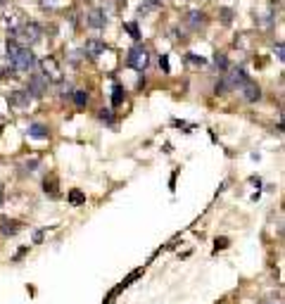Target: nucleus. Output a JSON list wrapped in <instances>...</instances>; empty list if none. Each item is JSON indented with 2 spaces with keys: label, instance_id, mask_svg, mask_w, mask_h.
Masks as SVG:
<instances>
[{
  "label": "nucleus",
  "instance_id": "f03ea898",
  "mask_svg": "<svg viewBox=\"0 0 285 304\" xmlns=\"http://www.w3.org/2000/svg\"><path fill=\"white\" fill-rule=\"evenodd\" d=\"M41 36H43V31H41V27H38L36 22H24L17 31L10 34V38H15V41H17L19 45H24V48L41 43Z\"/></svg>",
  "mask_w": 285,
  "mask_h": 304
},
{
  "label": "nucleus",
  "instance_id": "b1692460",
  "mask_svg": "<svg viewBox=\"0 0 285 304\" xmlns=\"http://www.w3.org/2000/svg\"><path fill=\"white\" fill-rule=\"evenodd\" d=\"M214 245H216V250H226L228 240H226V238H216V242H214Z\"/></svg>",
  "mask_w": 285,
  "mask_h": 304
},
{
  "label": "nucleus",
  "instance_id": "bb28decb",
  "mask_svg": "<svg viewBox=\"0 0 285 304\" xmlns=\"http://www.w3.org/2000/svg\"><path fill=\"white\" fill-rule=\"evenodd\" d=\"M15 69H3V79H15Z\"/></svg>",
  "mask_w": 285,
  "mask_h": 304
},
{
  "label": "nucleus",
  "instance_id": "423d86ee",
  "mask_svg": "<svg viewBox=\"0 0 285 304\" xmlns=\"http://www.w3.org/2000/svg\"><path fill=\"white\" fill-rule=\"evenodd\" d=\"M102 53H105V41L102 38H88L86 45H83V55L88 60H98Z\"/></svg>",
  "mask_w": 285,
  "mask_h": 304
},
{
  "label": "nucleus",
  "instance_id": "a878e982",
  "mask_svg": "<svg viewBox=\"0 0 285 304\" xmlns=\"http://www.w3.org/2000/svg\"><path fill=\"white\" fill-rule=\"evenodd\" d=\"M273 53H276V57H278V60H283V43L273 45Z\"/></svg>",
  "mask_w": 285,
  "mask_h": 304
},
{
  "label": "nucleus",
  "instance_id": "f8f14e48",
  "mask_svg": "<svg viewBox=\"0 0 285 304\" xmlns=\"http://www.w3.org/2000/svg\"><path fill=\"white\" fill-rule=\"evenodd\" d=\"M19 221H15V219H3L0 221V233L5 235V238H10V235H17L19 233Z\"/></svg>",
  "mask_w": 285,
  "mask_h": 304
},
{
  "label": "nucleus",
  "instance_id": "0eeeda50",
  "mask_svg": "<svg viewBox=\"0 0 285 304\" xmlns=\"http://www.w3.org/2000/svg\"><path fill=\"white\" fill-rule=\"evenodd\" d=\"M205 24H207L205 12H200V10H190V12L186 15V27L190 29V31H200Z\"/></svg>",
  "mask_w": 285,
  "mask_h": 304
},
{
  "label": "nucleus",
  "instance_id": "39448f33",
  "mask_svg": "<svg viewBox=\"0 0 285 304\" xmlns=\"http://www.w3.org/2000/svg\"><path fill=\"white\" fill-rule=\"evenodd\" d=\"M27 93L31 95V98H43L45 93H48V81H45L43 74H34V76L29 79Z\"/></svg>",
  "mask_w": 285,
  "mask_h": 304
},
{
  "label": "nucleus",
  "instance_id": "412c9836",
  "mask_svg": "<svg viewBox=\"0 0 285 304\" xmlns=\"http://www.w3.org/2000/svg\"><path fill=\"white\" fill-rule=\"evenodd\" d=\"M98 119H100V121H105V124H112V121H114V116H112V109H100V112H98Z\"/></svg>",
  "mask_w": 285,
  "mask_h": 304
},
{
  "label": "nucleus",
  "instance_id": "c756f323",
  "mask_svg": "<svg viewBox=\"0 0 285 304\" xmlns=\"http://www.w3.org/2000/svg\"><path fill=\"white\" fill-rule=\"evenodd\" d=\"M119 3H126V0H119Z\"/></svg>",
  "mask_w": 285,
  "mask_h": 304
},
{
  "label": "nucleus",
  "instance_id": "7ed1b4c3",
  "mask_svg": "<svg viewBox=\"0 0 285 304\" xmlns=\"http://www.w3.org/2000/svg\"><path fill=\"white\" fill-rule=\"evenodd\" d=\"M126 64L135 69V72H145L148 67H150V50L145 48V45H133L131 50H128V57H126Z\"/></svg>",
  "mask_w": 285,
  "mask_h": 304
},
{
  "label": "nucleus",
  "instance_id": "f3484780",
  "mask_svg": "<svg viewBox=\"0 0 285 304\" xmlns=\"http://www.w3.org/2000/svg\"><path fill=\"white\" fill-rule=\"evenodd\" d=\"M67 200H69V205L79 207V205H83V202H86V195H83L81 190H71V193H69V197H67Z\"/></svg>",
  "mask_w": 285,
  "mask_h": 304
},
{
  "label": "nucleus",
  "instance_id": "dca6fc26",
  "mask_svg": "<svg viewBox=\"0 0 285 304\" xmlns=\"http://www.w3.org/2000/svg\"><path fill=\"white\" fill-rule=\"evenodd\" d=\"M71 100L76 102V107H86V105H88V93H86V90H76V93L71 95Z\"/></svg>",
  "mask_w": 285,
  "mask_h": 304
},
{
  "label": "nucleus",
  "instance_id": "20e7f679",
  "mask_svg": "<svg viewBox=\"0 0 285 304\" xmlns=\"http://www.w3.org/2000/svg\"><path fill=\"white\" fill-rule=\"evenodd\" d=\"M38 64H41V72H43V76H45L48 83H62V79H64L62 64L57 62L55 57H43Z\"/></svg>",
  "mask_w": 285,
  "mask_h": 304
},
{
  "label": "nucleus",
  "instance_id": "aec40b11",
  "mask_svg": "<svg viewBox=\"0 0 285 304\" xmlns=\"http://www.w3.org/2000/svg\"><path fill=\"white\" fill-rule=\"evenodd\" d=\"M43 188H45V193H50L53 197H57V181L55 179H45V183H43Z\"/></svg>",
  "mask_w": 285,
  "mask_h": 304
},
{
  "label": "nucleus",
  "instance_id": "1a4fd4ad",
  "mask_svg": "<svg viewBox=\"0 0 285 304\" xmlns=\"http://www.w3.org/2000/svg\"><path fill=\"white\" fill-rule=\"evenodd\" d=\"M240 95L247 100V102H257V100L261 98V90H259V86L254 83V81L247 79V81H245V83L240 86Z\"/></svg>",
  "mask_w": 285,
  "mask_h": 304
},
{
  "label": "nucleus",
  "instance_id": "2eb2a0df",
  "mask_svg": "<svg viewBox=\"0 0 285 304\" xmlns=\"http://www.w3.org/2000/svg\"><path fill=\"white\" fill-rule=\"evenodd\" d=\"M124 86H121V83H114V90H112V105H114V107H119V105H121V102H124Z\"/></svg>",
  "mask_w": 285,
  "mask_h": 304
},
{
  "label": "nucleus",
  "instance_id": "6ab92c4d",
  "mask_svg": "<svg viewBox=\"0 0 285 304\" xmlns=\"http://www.w3.org/2000/svg\"><path fill=\"white\" fill-rule=\"evenodd\" d=\"M124 29L131 34V38H133V41H140V31H138V27H135V22H128V24H124Z\"/></svg>",
  "mask_w": 285,
  "mask_h": 304
},
{
  "label": "nucleus",
  "instance_id": "cd10ccee",
  "mask_svg": "<svg viewBox=\"0 0 285 304\" xmlns=\"http://www.w3.org/2000/svg\"><path fill=\"white\" fill-rule=\"evenodd\" d=\"M43 235H45V231H36L34 233V242H41L43 240Z\"/></svg>",
  "mask_w": 285,
  "mask_h": 304
},
{
  "label": "nucleus",
  "instance_id": "9d476101",
  "mask_svg": "<svg viewBox=\"0 0 285 304\" xmlns=\"http://www.w3.org/2000/svg\"><path fill=\"white\" fill-rule=\"evenodd\" d=\"M86 24H88L90 29H105V24H107V15H105V10H100V8L90 10V12H88V17H86Z\"/></svg>",
  "mask_w": 285,
  "mask_h": 304
},
{
  "label": "nucleus",
  "instance_id": "5701e85b",
  "mask_svg": "<svg viewBox=\"0 0 285 304\" xmlns=\"http://www.w3.org/2000/svg\"><path fill=\"white\" fill-rule=\"evenodd\" d=\"M221 17H223V24H231L233 12H231V10H221Z\"/></svg>",
  "mask_w": 285,
  "mask_h": 304
},
{
  "label": "nucleus",
  "instance_id": "393cba45",
  "mask_svg": "<svg viewBox=\"0 0 285 304\" xmlns=\"http://www.w3.org/2000/svg\"><path fill=\"white\" fill-rule=\"evenodd\" d=\"M160 67L164 69V72H169V60H167V55H162L160 57Z\"/></svg>",
  "mask_w": 285,
  "mask_h": 304
},
{
  "label": "nucleus",
  "instance_id": "4468645a",
  "mask_svg": "<svg viewBox=\"0 0 285 304\" xmlns=\"http://www.w3.org/2000/svg\"><path fill=\"white\" fill-rule=\"evenodd\" d=\"M27 133L31 135V138H36V140H45V138L50 135V131H48V126H43V124H29Z\"/></svg>",
  "mask_w": 285,
  "mask_h": 304
},
{
  "label": "nucleus",
  "instance_id": "c85d7f7f",
  "mask_svg": "<svg viewBox=\"0 0 285 304\" xmlns=\"http://www.w3.org/2000/svg\"><path fill=\"white\" fill-rule=\"evenodd\" d=\"M3 197H5V195H3V190H0V207H3Z\"/></svg>",
  "mask_w": 285,
  "mask_h": 304
},
{
  "label": "nucleus",
  "instance_id": "ddd939ff",
  "mask_svg": "<svg viewBox=\"0 0 285 304\" xmlns=\"http://www.w3.org/2000/svg\"><path fill=\"white\" fill-rule=\"evenodd\" d=\"M22 24H24V22H22V12L12 10V12H8V15H5V27L10 29V34H12V31H17Z\"/></svg>",
  "mask_w": 285,
  "mask_h": 304
},
{
  "label": "nucleus",
  "instance_id": "9b49d317",
  "mask_svg": "<svg viewBox=\"0 0 285 304\" xmlns=\"http://www.w3.org/2000/svg\"><path fill=\"white\" fill-rule=\"evenodd\" d=\"M273 22H276V12H273V8H268L266 12H259L257 15V27L259 29L273 27Z\"/></svg>",
  "mask_w": 285,
  "mask_h": 304
},
{
  "label": "nucleus",
  "instance_id": "f257e3e1",
  "mask_svg": "<svg viewBox=\"0 0 285 304\" xmlns=\"http://www.w3.org/2000/svg\"><path fill=\"white\" fill-rule=\"evenodd\" d=\"M5 48H8L10 64H12V69H15V72H31V69L36 67V55L31 53L29 48L19 45L15 38H8Z\"/></svg>",
  "mask_w": 285,
  "mask_h": 304
},
{
  "label": "nucleus",
  "instance_id": "6e6552de",
  "mask_svg": "<svg viewBox=\"0 0 285 304\" xmlns=\"http://www.w3.org/2000/svg\"><path fill=\"white\" fill-rule=\"evenodd\" d=\"M31 95H29L27 90H15V93H10L8 95V102L12 105V107H17V109H27L29 105H31Z\"/></svg>",
  "mask_w": 285,
  "mask_h": 304
},
{
  "label": "nucleus",
  "instance_id": "a211bd4d",
  "mask_svg": "<svg viewBox=\"0 0 285 304\" xmlns=\"http://www.w3.org/2000/svg\"><path fill=\"white\" fill-rule=\"evenodd\" d=\"M186 62L190 64V67H205L207 60H205V57H197L195 53H188L186 55Z\"/></svg>",
  "mask_w": 285,
  "mask_h": 304
},
{
  "label": "nucleus",
  "instance_id": "4be33fe9",
  "mask_svg": "<svg viewBox=\"0 0 285 304\" xmlns=\"http://www.w3.org/2000/svg\"><path fill=\"white\" fill-rule=\"evenodd\" d=\"M214 64H216L219 69H228V60H226V55H214Z\"/></svg>",
  "mask_w": 285,
  "mask_h": 304
}]
</instances>
